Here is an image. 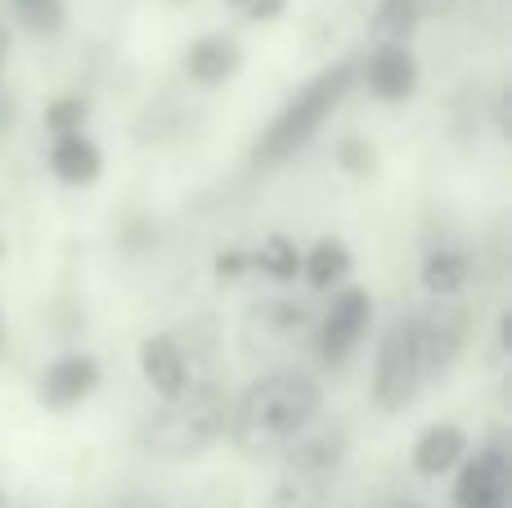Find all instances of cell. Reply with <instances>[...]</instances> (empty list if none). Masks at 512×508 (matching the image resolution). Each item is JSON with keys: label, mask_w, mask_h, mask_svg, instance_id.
I'll use <instances>...</instances> for the list:
<instances>
[{"label": "cell", "mask_w": 512, "mask_h": 508, "mask_svg": "<svg viewBox=\"0 0 512 508\" xmlns=\"http://www.w3.org/2000/svg\"><path fill=\"white\" fill-rule=\"evenodd\" d=\"M239 342L243 356L261 360V365L292 360L301 347H315V315L301 302H288V297H261L243 311Z\"/></svg>", "instance_id": "5b68a950"}, {"label": "cell", "mask_w": 512, "mask_h": 508, "mask_svg": "<svg viewBox=\"0 0 512 508\" xmlns=\"http://www.w3.org/2000/svg\"><path fill=\"white\" fill-rule=\"evenodd\" d=\"M418 284L427 297H463V288L472 284V248L454 234L427 239L423 261H418Z\"/></svg>", "instance_id": "7c38bea8"}, {"label": "cell", "mask_w": 512, "mask_h": 508, "mask_svg": "<svg viewBox=\"0 0 512 508\" xmlns=\"http://www.w3.org/2000/svg\"><path fill=\"white\" fill-rule=\"evenodd\" d=\"M32 5H41V0H14V9H32Z\"/></svg>", "instance_id": "83f0119b"}, {"label": "cell", "mask_w": 512, "mask_h": 508, "mask_svg": "<svg viewBox=\"0 0 512 508\" xmlns=\"http://www.w3.org/2000/svg\"><path fill=\"white\" fill-rule=\"evenodd\" d=\"M180 68H185V77L194 81V86L216 90V86H225V81L239 77V68H243V50H239V41H234V36H225V32H207V36H198V41L185 50Z\"/></svg>", "instance_id": "4fadbf2b"}, {"label": "cell", "mask_w": 512, "mask_h": 508, "mask_svg": "<svg viewBox=\"0 0 512 508\" xmlns=\"http://www.w3.org/2000/svg\"><path fill=\"white\" fill-rule=\"evenodd\" d=\"M355 72L378 104H405L418 95V81H423V68H418L409 45H373L369 59Z\"/></svg>", "instance_id": "8fae6325"}, {"label": "cell", "mask_w": 512, "mask_h": 508, "mask_svg": "<svg viewBox=\"0 0 512 508\" xmlns=\"http://www.w3.org/2000/svg\"><path fill=\"white\" fill-rule=\"evenodd\" d=\"M382 508H427V504H423V500H414V495H391V500L382 504Z\"/></svg>", "instance_id": "d4e9b609"}, {"label": "cell", "mask_w": 512, "mask_h": 508, "mask_svg": "<svg viewBox=\"0 0 512 508\" xmlns=\"http://www.w3.org/2000/svg\"><path fill=\"white\" fill-rule=\"evenodd\" d=\"M225 419H230V383L225 374L216 378H189V387L144 419L140 446L153 459H198L225 437Z\"/></svg>", "instance_id": "7a4b0ae2"}, {"label": "cell", "mask_w": 512, "mask_h": 508, "mask_svg": "<svg viewBox=\"0 0 512 508\" xmlns=\"http://www.w3.org/2000/svg\"><path fill=\"white\" fill-rule=\"evenodd\" d=\"M9 41H14V36H9V27L0 23V68H5V59H9Z\"/></svg>", "instance_id": "4316f807"}, {"label": "cell", "mask_w": 512, "mask_h": 508, "mask_svg": "<svg viewBox=\"0 0 512 508\" xmlns=\"http://www.w3.org/2000/svg\"><path fill=\"white\" fill-rule=\"evenodd\" d=\"M45 162H50V176L68 189H90L99 176H104V149H99L86 131L54 135L50 158Z\"/></svg>", "instance_id": "9a60e30c"}, {"label": "cell", "mask_w": 512, "mask_h": 508, "mask_svg": "<svg viewBox=\"0 0 512 508\" xmlns=\"http://www.w3.org/2000/svg\"><path fill=\"white\" fill-rule=\"evenodd\" d=\"M346 455H351V437H346L342 423H324V428L310 423L301 437L283 446L270 508H328V495L342 477Z\"/></svg>", "instance_id": "277c9868"}, {"label": "cell", "mask_w": 512, "mask_h": 508, "mask_svg": "<svg viewBox=\"0 0 512 508\" xmlns=\"http://www.w3.org/2000/svg\"><path fill=\"white\" fill-rule=\"evenodd\" d=\"M423 18V0H378V9L369 18V36L373 45H409L414 32L423 27Z\"/></svg>", "instance_id": "ac0fdd59"}, {"label": "cell", "mask_w": 512, "mask_h": 508, "mask_svg": "<svg viewBox=\"0 0 512 508\" xmlns=\"http://www.w3.org/2000/svg\"><path fill=\"white\" fill-rule=\"evenodd\" d=\"M373 329V297L360 284H337L328 311L315 320V356L324 369H346Z\"/></svg>", "instance_id": "52a82bcc"}, {"label": "cell", "mask_w": 512, "mask_h": 508, "mask_svg": "<svg viewBox=\"0 0 512 508\" xmlns=\"http://www.w3.org/2000/svg\"><path fill=\"white\" fill-rule=\"evenodd\" d=\"M14 122H18V104H14V95H9V90L0 86V140H9Z\"/></svg>", "instance_id": "cb8c5ba5"}, {"label": "cell", "mask_w": 512, "mask_h": 508, "mask_svg": "<svg viewBox=\"0 0 512 508\" xmlns=\"http://www.w3.org/2000/svg\"><path fill=\"white\" fill-rule=\"evenodd\" d=\"M0 356H5V320H0Z\"/></svg>", "instance_id": "f1b7e54d"}, {"label": "cell", "mask_w": 512, "mask_h": 508, "mask_svg": "<svg viewBox=\"0 0 512 508\" xmlns=\"http://www.w3.org/2000/svg\"><path fill=\"white\" fill-rule=\"evenodd\" d=\"M99 378L104 374H99V360L90 351H68V356L45 365L41 383H36V401L50 414H68L99 392Z\"/></svg>", "instance_id": "30bf717a"}, {"label": "cell", "mask_w": 512, "mask_h": 508, "mask_svg": "<svg viewBox=\"0 0 512 508\" xmlns=\"http://www.w3.org/2000/svg\"><path fill=\"white\" fill-rule=\"evenodd\" d=\"M212 270H216V279H239V275H248L252 270V257L243 248H221Z\"/></svg>", "instance_id": "603a6c76"}, {"label": "cell", "mask_w": 512, "mask_h": 508, "mask_svg": "<svg viewBox=\"0 0 512 508\" xmlns=\"http://www.w3.org/2000/svg\"><path fill=\"white\" fill-rule=\"evenodd\" d=\"M140 374L162 401L180 396L189 387V360H185V347H180L176 333H149L140 342Z\"/></svg>", "instance_id": "5bb4252c"}, {"label": "cell", "mask_w": 512, "mask_h": 508, "mask_svg": "<svg viewBox=\"0 0 512 508\" xmlns=\"http://www.w3.org/2000/svg\"><path fill=\"white\" fill-rule=\"evenodd\" d=\"M225 5L248 23H274V18L288 14V0H225Z\"/></svg>", "instance_id": "7402d4cb"}, {"label": "cell", "mask_w": 512, "mask_h": 508, "mask_svg": "<svg viewBox=\"0 0 512 508\" xmlns=\"http://www.w3.org/2000/svg\"><path fill=\"white\" fill-rule=\"evenodd\" d=\"M351 86H355V63L351 59L328 63L324 72H315V77H310L306 86H301L297 95L270 117V126L256 135V149H252L256 167H279V162L297 158V153L324 131V122L333 117V108L351 95Z\"/></svg>", "instance_id": "3957f363"}, {"label": "cell", "mask_w": 512, "mask_h": 508, "mask_svg": "<svg viewBox=\"0 0 512 508\" xmlns=\"http://www.w3.org/2000/svg\"><path fill=\"white\" fill-rule=\"evenodd\" d=\"M0 257H5V239H0Z\"/></svg>", "instance_id": "4dcf8cb0"}, {"label": "cell", "mask_w": 512, "mask_h": 508, "mask_svg": "<svg viewBox=\"0 0 512 508\" xmlns=\"http://www.w3.org/2000/svg\"><path fill=\"white\" fill-rule=\"evenodd\" d=\"M463 455H468V432H463L459 423H432V428L418 432L409 464H414V473H418V477L436 482V477L454 473Z\"/></svg>", "instance_id": "2e32d148"}, {"label": "cell", "mask_w": 512, "mask_h": 508, "mask_svg": "<svg viewBox=\"0 0 512 508\" xmlns=\"http://www.w3.org/2000/svg\"><path fill=\"white\" fill-rule=\"evenodd\" d=\"M454 5H459V0H423V9H427V14H450Z\"/></svg>", "instance_id": "484cf974"}, {"label": "cell", "mask_w": 512, "mask_h": 508, "mask_svg": "<svg viewBox=\"0 0 512 508\" xmlns=\"http://www.w3.org/2000/svg\"><path fill=\"white\" fill-rule=\"evenodd\" d=\"M418 324V356H423V378L427 383H441L459 356L472 342V311L459 297H432L427 311L414 315Z\"/></svg>", "instance_id": "ba28073f"}, {"label": "cell", "mask_w": 512, "mask_h": 508, "mask_svg": "<svg viewBox=\"0 0 512 508\" xmlns=\"http://www.w3.org/2000/svg\"><path fill=\"white\" fill-rule=\"evenodd\" d=\"M427 387L423 356H418V324L414 315H396L378 338V360H373V405L382 414H400L418 401Z\"/></svg>", "instance_id": "8992f818"}, {"label": "cell", "mask_w": 512, "mask_h": 508, "mask_svg": "<svg viewBox=\"0 0 512 508\" xmlns=\"http://www.w3.org/2000/svg\"><path fill=\"white\" fill-rule=\"evenodd\" d=\"M252 257V270H261L265 279H274V284H292V279H301V248L297 239H288V234H270V239H261V248L248 252Z\"/></svg>", "instance_id": "d6986e66"}, {"label": "cell", "mask_w": 512, "mask_h": 508, "mask_svg": "<svg viewBox=\"0 0 512 508\" xmlns=\"http://www.w3.org/2000/svg\"><path fill=\"white\" fill-rule=\"evenodd\" d=\"M0 508H9V495H5V486H0Z\"/></svg>", "instance_id": "f546056e"}, {"label": "cell", "mask_w": 512, "mask_h": 508, "mask_svg": "<svg viewBox=\"0 0 512 508\" xmlns=\"http://www.w3.org/2000/svg\"><path fill=\"white\" fill-rule=\"evenodd\" d=\"M90 104L81 95H59L50 108H45V131L50 135H68V131H86Z\"/></svg>", "instance_id": "ffe728a7"}, {"label": "cell", "mask_w": 512, "mask_h": 508, "mask_svg": "<svg viewBox=\"0 0 512 508\" xmlns=\"http://www.w3.org/2000/svg\"><path fill=\"white\" fill-rule=\"evenodd\" d=\"M351 266H355V257H351V248H346V239H337V234H324V239H315L301 252V279H306L315 293H333L337 284H346Z\"/></svg>", "instance_id": "e0dca14e"}, {"label": "cell", "mask_w": 512, "mask_h": 508, "mask_svg": "<svg viewBox=\"0 0 512 508\" xmlns=\"http://www.w3.org/2000/svg\"><path fill=\"white\" fill-rule=\"evenodd\" d=\"M454 473V508H508L512 464L504 441H486L477 455H463Z\"/></svg>", "instance_id": "9c48e42d"}, {"label": "cell", "mask_w": 512, "mask_h": 508, "mask_svg": "<svg viewBox=\"0 0 512 508\" xmlns=\"http://www.w3.org/2000/svg\"><path fill=\"white\" fill-rule=\"evenodd\" d=\"M319 405H324V387L315 374L297 365L265 369L239 396H230L225 437L243 459H270L319 419Z\"/></svg>", "instance_id": "6da1fadb"}, {"label": "cell", "mask_w": 512, "mask_h": 508, "mask_svg": "<svg viewBox=\"0 0 512 508\" xmlns=\"http://www.w3.org/2000/svg\"><path fill=\"white\" fill-rule=\"evenodd\" d=\"M333 162L346 171V176H373V167H378V153H373L369 140H360V135H346V140H337Z\"/></svg>", "instance_id": "44dd1931"}]
</instances>
